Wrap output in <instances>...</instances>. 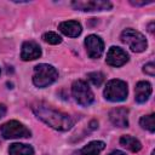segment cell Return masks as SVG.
Returning a JSON list of instances; mask_svg holds the SVG:
<instances>
[{
  "label": "cell",
  "mask_w": 155,
  "mask_h": 155,
  "mask_svg": "<svg viewBox=\"0 0 155 155\" xmlns=\"http://www.w3.org/2000/svg\"><path fill=\"white\" fill-rule=\"evenodd\" d=\"M31 109L41 121L57 131H68L74 125L73 119L68 114L58 111L45 103H35L33 104Z\"/></svg>",
  "instance_id": "cell-1"
},
{
  "label": "cell",
  "mask_w": 155,
  "mask_h": 155,
  "mask_svg": "<svg viewBox=\"0 0 155 155\" xmlns=\"http://www.w3.org/2000/svg\"><path fill=\"white\" fill-rule=\"evenodd\" d=\"M58 78V71L54 67L50 64H38L34 68L33 74V82L36 87H46L51 84H53Z\"/></svg>",
  "instance_id": "cell-2"
},
{
  "label": "cell",
  "mask_w": 155,
  "mask_h": 155,
  "mask_svg": "<svg viewBox=\"0 0 155 155\" xmlns=\"http://www.w3.org/2000/svg\"><path fill=\"white\" fill-rule=\"evenodd\" d=\"M127 84L119 79L110 80L104 90V97L110 102H122L127 98Z\"/></svg>",
  "instance_id": "cell-3"
},
{
  "label": "cell",
  "mask_w": 155,
  "mask_h": 155,
  "mask_svg": "<svg viewBox=\"0 0 155 155\" xmlns=\"http://www.w3.org/2000/svg\"><path fill=\"white\" fill-rule=\"evenodd\" d=\"M121 41L128 45V47L133 52H143L148 46L145 36L142 33L134 29H131V28L125 29L121 33Z\"/></svg>",
  "instance_id": "cell-4"
},
{
  "label": "cell",
  "mask_w": 155,
  "mask_h": 155,
  "mask_svg": "<svg viewBox=\"0 0 155 155\" xmlns=\"http://www.w3.org/2000/svg\"><path fill=\"white\" fill-rule=\"evenodd\" d=\"M71 93H73V97L75 98V101L80 105H84V107L92 104L94 101L93 92L91 91L87 82H85L84 80H76L73 82Z\"/></svg>",
  "instance_id": "cell-5"
},
{
  "label": "cell",
  "mask_w": 155,
  "mask_h": 155,
  "mask_svg": "<svg viewBox=\"0 0 155 155\" xmlns=\"http://www.w3.org/2000/svg\"><path fill=\"white\" fill-rule=\"evenodd\" d=\"M1 136L5 139H15V138H28L30 137V131L19 121L11 120L1 125L0 127Z\"/></svg>",
  "instance_id": "cell-6"
},
{
  "label": "cell",
  "mask_w": 155,
  "mask_h": 155,
  "mask_svg": "<svg viewBox=\"0 0 155 155\" xmlns=\"http://www.w3.org/2000/svg\"><path fill=\"white\" fill-rule=\"evenodd\" d=\"M71 6L80 11H108L113 7L111 2L105 0H88V1H73Z\"/></svg>",
  "instance_id": "cell-7"
},
{
  "label": "cell",
  "mask_w": 155,
  "mask_h": 155,
  "mask_svg": "<svg viewBox=\"0 0 155 155\" xmlns=\"http://www.w3.org/2000/svg\"><path fill=\"white\" fill-rule=\"evenodd\" d=\"M85 46H86V51L90 58H99L104 51L103 40L94 34L88 35L85 39Z\"/></svg>",
  "instance_id": "cell-8"
},
{
  "label": "cell",
  "mask_w": 155,
  "mask_h": 155,
  "mask_svg": "<svg viewBox=\"0 0 155 155\" xmlns=\"http://www.w3.org/2000/svg\"><path fill=\"white\" fill-rule=\"evenodd\" d=\"M107 63L111 67H121L128 61V54L120 47L111 46L107 53Z\"/></svg>",
  "instance_id": "cell-9"
},
{
  "label": "cell",
  "mask_w": 155,
  "mask_h": 155,
  "mask_svg": "<svg viewBox=\"0 0 155 155\" xmlns=\"http://www.w3.org/2000/svg\"><path fill=\"white\" fill-rule=\"evenodd\" d=\"M109 119L111 124L116 127H127L128 126V109L126 108H115L110 110Z\"/></svg>",
  "instance_id": "cell-10"
},
{
  "label": "cell",
  "mask_w": 155,
  "mask_h": 155,
  "mask_svg": "<svg viewBox=\"0 0 155 155\" xmlns=\"http://www.w3.org/2000/svg\"><path fill=\"white\" fill-rule=\"evenodd\" d=\"M41 56V48L40 46L34 41H25L22 45L21 51V58L23 61H33Z\"/></svg>",
  "instance_id": "cell-11"
},
{
  "label": "cell",
  "mask_w": 155,
  "mask_h": 155,
  "mask_svg": "<svg viewBox=\"0 0 155 155\" xmlns=\"http://www.w3.org/2000/svg\"><path fill=\"white\" fill-rule=\"evenodd\" d=\"M58 28H59V30L64 35L70 36V38H76L82 31L81 24L79 22H76V21H65V22H62L58 25Z\"/></svg>",
  "instance_id": "cell-12"
},
{
  "label": "cell",
  "mask_w": 155,
  "mask_h": 155,
  "mask_svg": "<svg viewBox=\"0 0 155 155\" xmlns=\"http://www.w3.org/2000/svg\"><path fill=\"white\" fill-rule=\"evenodd\" d=\"M105 148V143L102 140H93L90 142L87 145L81 148L78 151H74L73 155H99L101 151Z\"/></svg>",
  "instance_id": "cell-13"
},
{
  "label": "cell",
  "mask_w": 155,
  "mask_h": 155,
  "mask_svg": "<svg viewBox=\"0 0 155 155\" xmlns=\"http://www.w3.org/2000/svg\"><path fill=\"white\" fill-rule=\"evenodd\" d=\"M136 102L137 103H144L148 101L149 96L151 94V85L148 82V81H139L137 85H136Z\"/></svg>",
  "instance_id": "cell-14"
},
{
  "label": "cell",
  "mask_w": 155,
  "mask_h": 155,
  "mask_svg": "<svg viewBox=\"0 0 155 155\" xmlns=\"http://www.w3.org/2000/svg\"><path fill=\"white\" fill-rule=\"evenodd\" d=\"M8 155H34V149L27 144L13 143L8 148Z\"/></svg>",
  "instance_id": "cell-15"
},
{
  "label": "cell",
  "mask_w": 155,
  "mask_h": 155,
  "mask_svg": "<svg viewBox=\"0 0 155 155\" xmlns=\"http://www.w3.org/2000/svg\"><path fill=\"white\" fill-rule=\"evenodd\" d=\"M120 144L124 148H126V149H128V150H131L133 153H137V151H139L142 149L140 142L138 139H136L134 137H132V136H122L120 138Z\"/></svg>",
  "instance_id": "cell-16"
},
{
  "label": "cell",
  "mask_w": 155,
  "mask_h": 155,
  "mask_svg": "<svg viewBox=\"0 0 155 155\" xmlns=\"http://www.w3.org/2000/svg\"><path fill=\"white\" fill-rule=\"evenodd\" d=\"M155 115L154 114H149V115H145V116H142L140 120H139V124L143 128L148 130L149 132H154L155 131Z\"/></svg>",
  "instance_id": "cell-17"
},
{
  "label": "cell",
  "mask_w": 155,
  "mask_h": 155,
  "mask_svg": "<svg viewBox=\"0 0 155 155\" xmlns=\"http://www.w3.org/2000/svg\"><path fill=\"white\" fill-rule=\"evenodd\" d=\"M87 78L88 80L94 85V86H101L104 81V74L101 73V71H93V73H88L87 74Z\"/></svg>",
  "instance_id": "cell-18"
},
{
  "label": "cell",
  "mask_w": 155,
  "mask_h": 155,
  "mask_svg": "<svg viewBox=\"0 0 155 155\" xmlns=\"http://www.w3.org/2000/svg\"><path fill=\"white\" fill-rule=\"evenodd\" d=\"M42 39H44L46 42L51 44V45H57V44H61V42H62V38H61L58 34L53 33V31H47V33H45V34L42 35Z\"/></svg>",
  "instance_id": "cell-19"
},
{
  "label": "cell",
  "mask_w": 155,
  "mask_h": 155,
  "mask_svg": "<svg viewBox=\"0 0 155 155\" xmlns=\"http://www.w3.org/2000/svg\"><path fill=\"white\" fill-rule=\"evenodd\" d=\"M143 71H144L145 74L150 75V76H154V75H155V65H154V63H148V64H145L144 68H143Z\"/></svg>",
  "instance_id": "cell-20"
},
{
  "label": "cell",
  "mask_w": 155,
  "mask_h": 155,
  "mask_svg": "<svg viewBox=\"0 0 155 155\" xmlns=\"http://www.w3.org/2000/svg\"><path fill=\"white\" fill-rule=\"evenodd\" d=\"M153 1H131L132 5L134 6H142V5H148V4H151Z\"/></svg>",
  "instance_id": "cell-21"
},
{
  "label": "cell",
  "mask_w": 155,
  "mask_h": 155,
  "mask_svg": "<svg viewBox=\"0 0 155 155\" xmlns=\"http://www.w3.org/2000/svg\"><path fill=\"white\" fill-rule=\"evenodd\" d=\"M5 114H6V105L2 104V103H0V119L4 117Z\"/></svg>",
  "instance_id": "cell-22"
},
{
  "label": "cell",
  "mask_w": 155,
  "mask_h": 155,
  "mask_svg": "<svg viewBox=\"0 0 155 155\" xmlns=\"http://www.w3.org/2000/svg\"><path fill=\"white\" fill-rule=\"evenodd\" d=\"M109 155H126L124 151H121V150H114V151H111Z\"/></svg>",
  "instance_id": "cell-23"
},
{
  "label": "cell",
  "mask_w": 155,
  "mask_h": 155,
  "mask_svg": "<svg viewBox=\"0 0 155 155\" xmlns=\"http://www.w3.org/2000/svg\"><path fill=\"white\" fill-rule=\"evenodd\" d=\"M153 25H154V23H150V25H149V31H150V33H153V30H154V29H153Z\"/></svg>",
  "instance_id": "cell-24"
},
{
  "label": "cell",
  "mask_w": 155,
  "mask_h": 155,
  "mask_svg": "<svg viewBox=\"0 0 155 155\" xmlns=\"http://www.w3.org/2000/svg\"><path fill=\"white\" fill-rule=\"evenodd\" d=\"M151 155H155V151H154V150L151 151Z\"/></svg>",
  "instance_id": "cell-25"
},
{
  "label": "cell",
  "mask_w": 155,
  "mask_h": 155,
  "mask_svg": "<svg viewBox=\"0 0 155 155\" xmlns=\"http://www.w3.org/2000/svg\"><path fill=\"white\" fill-rule=\"evenodd\" d=\"M0 73H1V69H0Z\"/></svg>",
  "instance_id": "cell-26"
}]
</instances>
